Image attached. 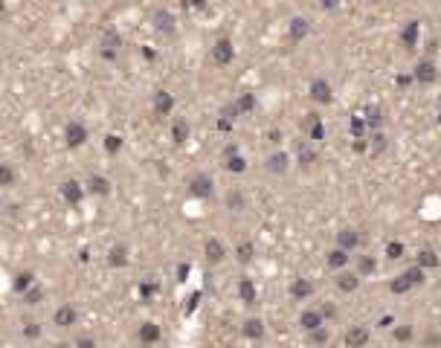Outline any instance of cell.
<instances>
[{"instance_id":"cell-9","label":"cell","mask_w":441,"mask_h":348,"mask_svg":"<svg viewBox=\"0 0 441 348\" xmlns=\"http://www.w3.org/2000/svg\"><path fill=\"white\" fill-rule=\"evenodd\" d=\"M311 96L317 102H331V87H328V82L317 79V82L311 84Z\"/></svg>"},{"instance_id":"cell-30","label":"cell","mask_w":441,"mask_h":348,"mask_svg":"<svg viewBox=\"0 0 441 348\" xmlns=\"http://www.w3.org/2000/svg\"><path fill=\"white\" fill-rule=\"evenodd\" d=\"M386 255H389V258H401V255H404V244L392 241L389 247H386Z\"/></svg>"},{"instance_id":"cell-33","label":"cell","mask_w":441,"mask_h":348,"mask_svg":"<svg viewBox=\"0 0 441 348\" xmlns=\"http://www.w3.org/2000/svg\"><path fill=\"white\" fill-rule=\"evenodd\" d=\"M41 296H44V293H41V287L26 290V305H38V302H41Z\"/></svg>"},{"instance_id":"cell-21","label":"cell","mask_w":441,"mask_h":348,"mask_svg":"<svg viewBox=\"0 0 441 348\" xmlns=\"http://www.w3.org/2000/svg\"><path fill=\"white\" fill-rule=\"evenodd\" d=\"M267 168H270V171H285V168H288V157H285V154H273L270 160H267Z\"/></svg>"},{"instance_id":"cell-29","label":"cell","mask_w":441,"mask_h":348,"mask_svg":"<svg viewBox=\"0 0 441 348\" xmlns=\"http://www.w3.org/2000/svg\"><path fill=\"white\" fill-rule=\"evenodd\" d=\"M119 148H122V139H119V136H108V139H105V151H108V154H116Z\"/></svg>"},{"instance_id":"cell-44","label":"cell","mask_w":441,"mask_h":348,"mask_svg":"<svg viewBox=\"0 0 441 348\" xmlns=\"http://www.w3.org/2000/svg\"><path fill=\"white\" fill-rule=\"evenodd\" d=\"M79 348H93V343H90V340H82V343H79Z\"/></svg>"},{"instance_id":"cell-22","label":"cell","mask_w":441,"mask_h":348,"mask_svg":"<svg viewBox=\"0 0 441 348\" xmlns=\"http://www.w3.org/2000/svg\"><path fill=\"white\" fill-rule=\"evenodd\" d=\"M12 183H15V168L0 163V186H12Z\"/></svg>"},{"instance_id":"cell-1","label":"cell","mask_w":441,"mask_h":348,"mask_svg":"<svg viewBox=\"0 0 441 348\" xmlns=\"http://www.w3.org/2000/svg\"><path fill=\"white\" fill-rule=\"evenodd\" d=\"M421 282H424V270H421V267H415V270L404 273L398 282H392V290H395V293H407L409 287H415V284H421Z\"/></svg>"},{"instance_id":"cell-19","label":"cell","mask_w":441,"mask_h":348,"mask_svg":"<svg viewBox=\"0 0 441 348\" xmlns=\"http://www.w3.org/2000/svg\"><path fill=\"white\" fill-rule=\"evenodd\" d=\"M337 284H339V290H342V293H348V290H357V284H360V282H357L354 273H342Z\"/></svg>"},{"instance_id":"cell-17","label":"cell","mask_w":441,"mask_h":348,"mask_svg":"<svg viewBox=\"0 0 441 348\" xmlns=\"http://www.w3.org/2000/svg\"><path fill=\"white\" fill-rule=\"evenodd\" d=\"M305 35H308V23L302 17L290 20V38H293V41H299V38H305Z\"/></svg>"},{"instance_id":"cell-24","label":"cell","mask_w":441,"mask_h":348,"mask_svg":"<svg viewBox=\"0 0 441 348\" xmlns=\"http://www.w3.org/2000/svg\"><path fill=\"white\" fill-rule=\"evenodd\" d=\"M436 264H439V258H436V252H433V249L418 252V267H436Z\"/></svg>"},{"instance_id":"cell-23","label":"cell","mask_w":441,"mask_h":348,"mask_svg":"<svg viewBox=\"0 0 441 348\" xmlns=\"http://www.w3.org/2000/svg\"><path fill=\"white\" fill-rule=\"evenodd\" d=\"M171 133H174V142H186V136H189V125L183 122V119H180V122H174Z\"/></svg>"},{"instance_id":"cell-15","label":"cell","mask_w":441,"mask_h":348,"mask_svg":"<svg viewBox=\"0 0 441 348\" xmlns=\"http://www.w3.org/2000/svg\"><path fill=\"white\" fill-rule=\"evenodd\" d=\"M116 47H119V35L113 32V29H108V32H105V55H108V58H113Z\"/></svg>"},{"instance_id":"cell-8","label":"cell","mask_w":441,"mask_h":348,"mask_svg":"<svg viewBox=\"0 0 441 348\" xmlns=\"http://www.w3.org/2000/svg\"><path fill=\"white\" fill-rule=\"evenodd\" d=\"M415 79L421 84H430V82H436V67L430 64V61H421V64L415 67Z\"/></svg>"},{"instance_id":"cell-4","label":"cell","mask_w":441,"mask_h":348,"mask_svg":"<svg viewBox=\"0 0 441 348\" xmlns=\"http://www.w3.org/2000/svg\"><path fill=\"white\" fill-rule=\"evenodd\" d=\"M232 55H235V50H232V44H229L226 38H220L218 44L212 47V58H215L218 64H229V61H232Z\"/></svg>"},{"instance_id":"cell-42","label":"cell","mask_w":441,"mask_h":348,"mask_svg":"<svg viewBox=\"0 0 441 348\" xmlns=\"http://www.w3.org/2000/svg\"><path fill=\"white\" fill-rule=\"evenodd\" d=\"M229 203L238 209V206H241V195H229Z\"/></svg>"},{"instance_id":"cell-18","label":"cell","mask_w":441,"mask_h":348,"mask_svg":"<svg viewBox=\"0 0 441 348\" xmlns=\"http://www.w3.org/2000/svg\"><path fill=\"white\" fill-rule=\"evenodd\" d=\"M345 264H348V252H345V249L328 252V267H345Z\"/></svg>"},{"instance_id":"cell-35","label":"cell","mask_w":441,"mask_h":348,"mask_svg":"<svg viewBox=\"0 0 441 348\" xmlns=\"http://www.w3.org/2000/svg\"><path fill=\"white\" fill-rule=\"evenodd\" d=\"M253 105H255V102H253V96H241V99H238V105H235V108H238V111H250Z\"/></svg>"},{"instance_id":"cell-7","label":"cell","mask_w":441,"mask_h":348,"mask_svg":"<svg viewBox=\"0 0 441 348\" xmlns=\"http://www.w3.org/2000/svg\"><path fill=\"white\" fill-rule=\"evenodd\" d=\"M73 322H76V308H73V305H61V308L55 311V325H64V328H67Z\"/></svg>"},{"instance_id":"cell-25","label":"cell","mask_w":441,"mask_h":348,"mask_svg":"<svg viewBox=\"0 0 441 348\" xmlns=\"http://www.w3.org/2000/svg\"><path fill=\"white\" fill-rule=\"evenodd\" d=\"M238 290H241V299H244V302H255V287H253V282H247V279H244Z\"/></svg>"},{"instance_id":"cell-28","label":"cell","mask_w":441,"mask_h":348,"mask_svg":"<svg viewBox=\"0 0 441 348\" xmlns=\"http://www.w3.org/2000/svg\"><path fill=\"white\" fill-rule=\"evenodd\" d=\"M90 192H96V195H108V180H105V177H93V180H90Z\"/></svg>"},{"instance_id":"cell-2","label":"cell","mask_w":441,"mask_h":348,"mask_svg":"<svg viewBox=\"0 0 441 348\" xmlns=\"http://www.w3.org/2000/svg\"><path fill=\"white\" fill-rule=\"evenodd\" d=\"M189 192H192L195 198H209V195H212V180H209L206 174H195V177L189 180Z\"/></svg>"},{"instance_id":"cell-40","label":"cell","mask_w":441,"mask_h":348,"mask_svg":"<svg viewBox=\"0 0 441 348\" xmlns=\"http://www.w3.org/2000/svg\"><path fill=\"white\" fill-rule=\"evenodd\" d=\"M325 340H328V334H325L323 328H320V331H314V343H317V346H320V343H325Z\"/></svg>"},{"instance_id":"cell-36","label":"cell","mask_w":441,"mask_h":348,"mask_svg":"<svg viewBox=\"0 0 441 348\" xmlns=\"http://www.w3.org/2000/svg\"><path fill=\"white\" fill-rule=\"evenodd\" d=\"M299 160H302V166H305V163H314V151L302 145V151H299Z\"/></svg>"},{"instance_id":"cell-11","label":"cell","mask_w":441,"mask_h":348,"mask_svg":"<svg viewBox=\"0 0 441 348\" xmlns=\"http://www.w3.org/2000/svg\"><path fill=\"white\" fill-rule=\"evenodd\" d=\"M320 325H323V314H317V311H305L302 314V328L305 331H320Z\"/></svg>"},{"instance_id":"cell-46","label":"cell","mask_w":441,"mask_h":348,"mask_svg":"<svg viewBox=\"0 0 441 348\" xmlns=\"http://www.w3.org/2000/svg\"><path fill=\"white\" fill-rule=\"evenodd\" d=\"M439 114H441V108H439Z\"/></svg>"},{"instance_id":"cell-16","label":"cell","mask_w":441,"mask_h":348,"mask_svg":"<svg viewBox=\"0 0 441 348\" xmlns=\"http://www.w3.org/2000/svg\"><path fill=\"white\" fill-rule=\"evenodd\" d=\"M244 334H247L250 340H258V337L264 334V325H261V319H247V325H244Z\"/></svg>"},{"instance_id":"cell-12","label":"cell","mask_w":441,"mask_h":348,"mask_svg":"<svg viewBox=\"0 0 441 348\" xmlns=\"http://www.w3.org/2000/svg\"><path fill=\"white\" fill-rule=\"evenodd\" d=\"M311 282H305V279H296V282L290 284V296L293 299H305V296H311Z\"/></svg>"},{"instance_id":"cell-14","label":"cell","mask_w":441,"mask_h":348,"mask_svg":"<svg viewBox=\"0 0 441 348\" xmlns=\"http://www.w3.org/2000/svg\"><path fill=\"white\" fill-rule=\"evenodd\" d=\"M357 241H360V238H357V232H351V230L339 232V249H345V252H348V249L357 247Z\"/></svg>"},{"instance_id":"cell-39","label":"cell","mask_w":441,"mask_h":348,"mask_svg":"<svg viewBox=\"0 0 441 348\" xmlns=\"http://www.w3.org/2000/svg\"><path fill=\"white\" fill-rule=\"evenodd\" d=\"M360 270H363V273H372L374 261H372V258H360Z\"/></svg>"},{"instance_id":"cell-31","label":"cell","mask_w":441,"mask_h":348,"mask_svg":"<svg viewBox=\"0 0 441 348\" xmlns=\"http://www.w3.org/2000/svg\"><path fill=\"white\" fill-rule=\"evenodd\" d=\"M110 264H116V267L125 264V247H116L113 252H110Z\"/></svg>"},{"instance_id":"cell-37","label":"cell","mask_w":441,"mask_h":348,"mask_svg":"<svg viewBox=\"0 0 441 348\" xmlns=\"http://www.w3.org/2000/svg\"><path fill=\"white\" fill-rule=\"evenodd\" d=\"M415 32H418V26H415V23H409L407 32H404V41H407V44H412V41H415Z\"/></svg>"},{"instance_id":"cell-20","label":"cell","mask_w":441,"mask_h":348,"mask_svg":"<svg viewBox=\"0 0 441 348\" xmlns=\"http://www.w3.org/2000/svg\"><path fill=\"white\" fill-rule=\"evenodd\" d=\"M206 255H209V261H220V258H223L220 241H206Z\"/></svg>"},{"instance_id":"cell-38","label":"cell","mask_w":441,"mask_h":348,"mask_svg":"<svg viewBox=\"0 0 441 348\" xmlns=\"http://www.w3.org/2000/svg\"><path fill=\"white\" fill-rule=\"evenodd\" d=\"M23 334H26V337H38V334H41V328H38L35 322H26V328H23Z\"/></svg>"},{"instance_id":"cell-45","label":"cell","mask_w":441,"mask_h":348,"mask_svg":"<svg viewBox=\"0 0 441 348\" xmlns=\"http://www.w3.org/2000/svg\"><path fill=\"white\" fill-rule=\"evenodd\" d=\"M0 12H3V3H0Z\"/></svg>"},{"instance_id":"cell-13","label":"cell","mask_w":441,"mask_h":348,"mask_svg":"<svg viewBox=\"0 0 441 348\" xmlns=\"http://www.w3.org/2000/svg\"><path fill=\"white\" fill-rule=\"evenodd\" d=\"M139 340H142V343H157V340H160V328H157L154 322H145V325L139 328Z\"/></svg>"},{"instance_id":"cell-26","label":"cell","mask_w":441,"mask_h":348,"mask_svg":"<svg viewBox=\"0 0 441 348\" xmlns=\"http://www.w3.org/2000/svg\"><path fill=\"white\" fill-rule=\"evenodd\" d=\"M171 23H174V20H171V15H169V12H157V26H160L163 32H171V29H174Z\"/></svg>"},{"instance_id":"cell-3","label":"cell","mask_w":441,"mask_h":348,"mask_svg":"<svg viewBox=\"0 0 441 348\" xmlns=\"http://www.w3.org/2000/svg\"><path fill=\"white\" fill-rule=\"evenodd\" d=\"M64 136H67V145H70V148H79V145L87 139V128L82 125V122H70V125H67V133H64Z\"/></svg>"},{"instance_id":"cell-34","label":"cell","mask_w":441,"mask_h":348,"mask_svg":"<svg viewBox=\"0 0 441 348\" xmlns=\"http://www.w3.org/2000/svg\"><path fill=\"white\" fill-rule=\"evenodd\" d=\"M238 258H241V261H250V258H253V247H250V244H241V247H238Z\"/></svg>"},{"instance_id":"cell-43","label":"cell","mask_w":441,"mask_h":348,"mask_svg":"<svg viewBox=\"0 0 441 348\" xmlns=\"http://www.w3.org/2000/svg\"><path fill=\"white\" fill-rule=\"evenodd\" d=\"M154 293V284H142V296H151Z\"/></svg>"},{"instance_id":"cell-41","label":"cell","mask_w":441,"mask_h":348,"mask_svg":"<svg viewBox=\"0 0 441 348\" xmlns=\"http://www.w3.org/2000/svg\"><path fill=\"white\" fill-rule=\"evenodd\" d=\"M409 334H412L409 328H401V331H395V337H401V340H409Z\"/></svg>"},{"instance_id":"cell-32","label":"cell","mask_w":441,"mask_h":348,"mask_svg":"<svg viewBox=\"0 0 441 348\" xmlns=\"http://www.w3.org/2000/svg\"><path fill=\"white\" fill-rule=\"evenodd\" d=\"M226 168H229V171H244L247 166H244V160L235 154V157H229V160H226Z\"/></svg>"},{"instance_id":"cell-10","label":"cell","mask_w":441,"mask_h":348,"mask_svg":"<svg viewBox=\"0 0 441 348\" xmlns=\"http://www.w3.org/2000/svg\"><path fill=\"white\" fill-rule=\"evenodd\" d=\"M171 108H174V99H171L166 90L154 93V111H157V114H169Z\"/></svg>"},{"instance_id":"cell-27","label":"cell","mask_w":441,"mask_h":348,"mask_svg":"<svg viewBox=\"0 0 441 348\" xmlns=\"http://www.w3.org/2000/svg\"><path fill=\"white\" fill-rule=\"evenodd\" d=\"M32 273H20V276H17L15 279V290H26V287H32Z\"/></svg>"},{"instance_id":"cell-5","label":"cell","mask_w":441,"mask_h":348,"mask_svg":"<svg viewBox=\"0 0 441 348\" xmlns=\"http://www.w3.org/2000/svg\"><path fill=\"white\" fill-rule=\"evenodd\" d=\"M61 198L67 200V203H79V200L85 198V186H79L76 180H67L61 186Z\"/></svg>"},{"instance_id":"cell-6","label":"cell","mask_w":441,"mask_h":348,"mask_svg":"<svg viewBox=\"0 0 441 348\" xmlns=\"http://www.w3.org/2000/svg\"><path fill=\"white\" fill-rule=\"evenodd\" d=\"M345 343H348V348H363L369 343V331H366L363 325H354L351 331L345 334Z\"/></svg>"}]
</instances>
